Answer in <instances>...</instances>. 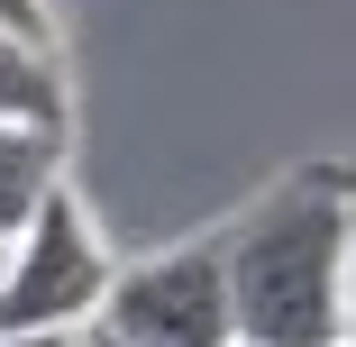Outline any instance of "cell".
<instances>
[{"mask_svg":"<svg viewBox=\"0 0 356 347\" xmlns=\"http://www.w3.org/2000/svg\"><path fill=\"white\" fill-rule=\"evenodd\" d=\"M119 284V265L92 229V211L55 183V201L0 256V329H92Z\"/></svg>","mask_w":356,"mask_h":347,"instance_id":"obj_2","label":"cell"},{"mask_svg":"<svg viewBox=\"0 0 356 347\" xmlns=\"http://www.w3.org/2000/svg\"><path fill=\"white\" fill-rule=\"evenodd\" d=\"M92 329H110L128 347H238L229 247L201 238V247H174V256H147V265H119Z\"/></svg>","mask_w":356,"mask_h":347,"instance_id":"obj_3","label":"cell"},{"mask_svg":"<svg viewBox=\"0 0 356 347\" xmlns=\"http://www.w3.org/2000/svg\"><path fill=\"white\" fill-rule=\"evenodd\" d=\"M347 192H356V174H347ZM347 338H356V229H347Z\"/></svg>","mask_w":356,"mask_h":347,"instance_id":"obj_8","label":"cell"},{"mask_svg":"<svg viewBox=\"0 0 356 347\" xmlns=\"http://www.w3.org/2000/svg\"><path fill=\"white\" fill-rule=\"evenodd\" d=\"M0 119L64 128V74H55V55L28 46V37H0Z\"/></svg>","mask_w":356,"mask_h":347,"instance_id":"obj_5","label":"cell"},{"mask_svg":"<svg viewBox=\"0 0 356 347\" xmlns=\"http://www.w3.org/2000/svg\"><path fill=\"white\" fill-rule=\"evenodd\" d=\"M83 347H128V338H110V329H83Z\"/></svg>","mask_w":356,"mask_h":347,"instance_id":"obj_9","label":"cell"},{"mask_svg":"<svg viewBox=\"0 0 356 347\" xmlns=\"http://www.w3.org/2000/svg\"><path fill=\"white\" fill-rule=\"evenodd\" d=\"M0 37H28V46H55V19H46V0H0Z\"/></svg>","mask_w":356,"mask_h":347,"instance_id":"obj_6","label":"cell"},{"mask_svg":"<svg viewBox=\"0 0 356 347\" xmlns=\"http://www.w3.org/2000/svg\"><path fill=\"white\" fill-rule=\"evenodd\" d=\"M347 229H356L347 174L311 165L293 183H274L220 238L238 347H329V338H347Z\"/></svg>","mask_w":356,"mask_h":347,"instance_id":"obj_1","label":"cell"},{"mask_svg":"<svg viewBox=\"0 0 356 347\" xmlns=\"http://www.w3.org/2000/svg\"><path fill=\"white\" fill-rule=\"evenodd\" d=\"M0 347H83V329H0Z\"/></svg>","mask_w":356,"mask_h":347,"instance_id":"obj_7","label":"cell"},{"mask_svg":"<svg viewBox=\"0 0 356 347\" xmlns=\"http://www.w3.org/2000/svg\"><path fill=\"white\" fill-rule=\"evenodd\" d=\"M64 183V128H28V119H0V247H10Z\"/></svg>","mask_w":356,"mask_h":347,"instance_id":"obj_4","label":"cell"}]
</instances>
